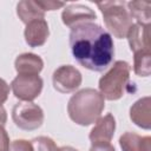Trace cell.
<instances>
[{
  "instance_id": "603a6c76",
  "label": "cell",
  "mask_w": 151,
  "mask_h": 151,
  "mask_svg": "<svg viewBox=\"0 0 151 151\" xmlns=\"http://www.w3.org/2000/svg\"><path fill=\"white\" fill-rule=\"evenodd\" d=\"M90 151H116L111 143H101V144H92Z\"/></svg>"
},
{
  "instance_id": "ba28073f",
  "label": "cell",
  "mask_w": 151,
  "mask_h": 151,
  "mask_svg": "<svg viewBox=\"0 0 151 151\" xmlns=\"http://www.w3.org/2000/svg\"><path fill=\"white\" fill-rule=\"evenodd\" d=\"M114 130L116 119L111 113H107L104 117H99L88 136L91 144L110 143L114 134Z\"/></svg>"
},
{
  "instance_id": "cb8c5ba5",
  "label": "cell",
  "mask_w": 151,
  "mask_h": 151,
  "mask_svg": "<svg viewBox=\"0 0 151 151\" xmlns=\"http://www.w3.org/2000/svg\"><path fill=\"white\" fill-rule=\"evenodd\" d=\"M6 122H7V113H6V110L2 107V106H0V125H5L6 124Z\"/></svg>"
},
{
  "instance_id": "9c48e42d",
  "label": "cell",
  "mask_w": 151,
  "mask_h": 151,
  "mask_svg": "<svg viewBox=\"0 0 151 151\" xmlns=\"http://www.w3.org/2000/svg\"><path fill=\"white\" fill-rule=\"evenodd\" d=\"M96 18H97V15H96L94 11H92L87 6L79 5V4L67 6L61 13L63 22L71 28L79 24L92 22Z\"/></svg>"
},
{
  "instance_id": "6da1fadb",
  "label": "cell",
  "mask_w": 151,
  "mask_h": 151,
  "mask_svg": "<svg viewBox=\"0 0 151 151\" xmlns=\"http://www.w3.org/2000/svg\"><path fill=\"white\" fill-rule=\"evenodd\" d=\"M70 47L74 59L85 68L101 72L114 57L111 34L94 22L79 24L71 28Z\"/></svg>"
},
{
  "instance_id": "8fae6325",
  "label": "cell",
  "mask_w": 151,
  "mask_h": 151,
  "mask_svg": "<svg viewBox=\"0 0 151 151\" xmlns=\"http://www.w3.org/2000/svg\"><path fill=\"white\" fill-rule=\"evenodd\" d=\"M126 38L129 40L130 48L133 53L138 51H146L151 47L150 40V25L143 24H132L130 27Z\"/></svg>"
},
{
  "instance_id": "9a60e30c",
  "label": "cell",
  "mask_w": 151,
  "mask_h": 151,
  "mask_svg": "<svg viewBox=\"0 0 151 151\" xmlns=\"http://www.w3.org/2000/svg\"><path fill=\"white\" fill-rule=\"evenodd\" d=\"M17 14L24 24H28L35 19H44L45 11L39 6L37 1L22 0L17 6Z\"/></svg>"
},
{
  "instance_id": "ffe728a7",
  "label": "cell",
  "mask_w": 151,
  "mask_h": 151,
  "mask_svg": "<svg viewBox=\"0 0 151 151\" xmlns=\"http://www.w3.org/2000/svg\"><path fill=\"white\" fill-rule=\"evenodd\" d=\"M39 6L46 12V11H55L65 6V2L63 1H52V0H45V1H37Z\"/></svg>"
},
{
  "instance_id": "5bb4252c",
  "label": "cell",
  "mask_w": 151,
  "mask_h": 151,
  "mask_svg": "<svg viewBox=\"0 0 151 151\" xmlns=\"http://www.w3.org/2000/svg\"><path fill=\"white\" fill-rule=\"evenodd\" d=\"M119 145L123 151H151V137L125 132L119 138Z\"/></svg>"
},
{
  "instance_id": "277c9868",
  "label": "cell",
  "mask_w": 151,
  "mask_h": 151,
  "mask_svg": "<svg viewBox=\"0 0 151 151\" xmlns=\"http://www.w3.org/2000/svg\"><path fill=\"white\" fill-rule=\"evenodd\" d=\"M103 20L106 28L116 38L123 39L126 37L130 27L132 26V18L127 11L125 1H104L98 2Z\"/></svg>"
},
{
  "instance_id": "ac0fdd59",
  "label": "cell",
  "mask_w": 151,
  "mask_h": 151,
  "mask_svg": "<svg viewBox=\"0 0 151 151\" xmlns=\"http://www.w3.org/2000/svg\"><path fill=\"white\" fill-rule=\"evenodd\" d=\"M31 144L33 146V151H58L55 143L48 137H37L31 140Z\"/></svg>"
},
{
  "instance_id": "4fadbf2b",
  "label": "cell",
  "mask_w": 151,
  "mask_h": 151,
  "mask_svg": "<svg viewBox=\"0 0 151 151\" xmlns=\"http://www.w3.org/2000/svg\"><path fill=\"white\" fill-rule=\"evenodd\" d=\"M14 67L18 74H37L44 67L42 59L34 53H22L17 57L14 61Z\"/></svg>"
},
{
  "instance_id": "2e32d148",
  "label": "cell",
  "mask_w": 151,
  "mask_h": 151,
  "mask_svg": "<svg viewBox=\"0 0 151 151\" xmlns=\"http://www.w3.org/2000/svg\"><path fill=\"white\" fill-rule=\"evenodd\" d=\"M127 11L132 19H136L138 24L150 25L151 20V2L144 0H134L126 2Z\"/></svg>"
},
{
  "instance_id": "7402d4cb",
  "label": "cell",
  "mask_w": 151,
  "mask_h": 151,
  "mask_svg": "<svg viewBox=\"0 0 151 151\" xmlns=\"http://www.w3.org/2000/svg\"><path fill=\"white\" fill-rule=\"evenodd\" d=\"M8 94H9V85L2 78H0V106H2V104L7 100Z\"/></svg>"
},
{
  "instance_id": "52a82bcc",
  "label": "cell",
  "mask_w": 151,
  "mask_h": 151,
  "mask_svg": "<svg viewBox=\"0 0 151 151\" xmlns=\"http://www.w3.org/2000/svg\"><path fill=\"white\" fill-rule=\"evenodd\" d=\"M81 73L72 65L59 66L52 76L53 87L61 93L76 91L81 85Z\"/></svg>"
},
{
  "instance_id": "e0dca14e",
  "label": "cell",
  "mask_w": 151,
  "mask_h": 151,
  "mask_svg": "<svg viewBox=\"0 0 151 151\" xmlns=\"http://www.w3.org/2000/svg\"><path fill=\"white\" fill-rule=\"evenodd\" d=\"M134 73L139 77H147L151 73V51H138L134 53Z\"/></svg>"
},
{
  "instance_id": "d4e9b609",
  "label": "cell",
  "mask_w": 151,
  "mask_h": 151,
  "mask_svg": "<svg viewBox=\"0 0 151 151\" xmlns=\"http://www.w3.org/2000/svg\"><path fill=\"white\" fill-rule=\"evenodd\" d=\"M58 151H78V150L72 146H63V147H58Z\"/></svg>"
},
{
  "instance_id": "7a4b0ae2",
  "label": "cell",
  "mask_w": 151,
  "mask_h": 151,
  "mask_svg": "<svg viewBox=\"0 0 151 151\" xmlns=\"http://www.w3.org/2000/svg\"><path fill=\"white\" fill-rule=\"evenodd\" d=\"M104 107L105 100L100 92L94 88H83L70 98L67 112L76 124L87 126L101 117Z\"/></svg>"
},
{
  "instance_id": "30bf717a",
  "label": "cell",
  "mask_w": 151,
  "mask_h": 151,
  "mask_svg": "<svg viewBox=\"0 0 151 151\" xmlns=\"http://www.w3.org/2000/svg\"><path fill=\"white\" fill-rule=\"evenodd\" d=\"M48 34V25L45 19H35L29 21L28 24H26V28L24 32L25 41L31 47L42 46L46 42Z\"/></svg>"
},
{
  "instance_id": "d6986e66",
  "label": "cell",
  "mask_w": 151,
  "mask_h": 151,
  "mask_svg": "<svg viewBox=\"0 0 151 151\" xmlns=\"http://www.w3.org/2000/svg\"><path fill=\"white\" fill-rule=\"evenodd\" d=\"M8 151H33V146H32L31 142H28V140L17 139L9 144Z\"/></svg>"
},
{
  "instance_id": "44dd1931",
  "label": "cell",
  "mask_w": 151,
  "mask_h": 151,
  "mask_svg": "<svg viewBox=\"0 0 151 151\" xmlns=\"http://www.w3.org/2000/svg\"><path fill=\"white\" fill-rule=\"evenodd\" d=\"M9 150V137L2 125H0V151Z\"/></svg>"
},
{
  "instance_id": "8992f818",
  "label": "cell",
  "mask_w": 151,
  "mask_h": 151,
  "mask_svg": "<svg viewBox=\"0 0 151 151\" xmlns=\"http://www.w3.org/2000/svg\"><path fill=\"white\" fill-rule=\"evenodd\" d=\"M44 81L37 74H18L11 83L13 94L22 101H32L42 91Z\"/></svg>"
},
{
  "instance_id": "7c38bea8",
  "label": "cell",
  "mask_w": 151,
  "mask_h": 151,
  "mask_svg": "<svg viewBox=\"0 0 151 151\" xmlns=\"http://www.w3.org/2000/svg\"><path fill=\"white\" fill-rule=\"evenodd\" d=\"M131 120L139 127L149 130L151 127V99L144 97L138 99L130 109Z\"/></svg>"
},
{
  "instance_id": "5b68a950",
  "label": "cell",
  "mask_w": 151,
  "mask_h": 151,
  "mask_svg": "<svg viewBox=\"0 0 151 151\" xmlns=\"http://www.w3.org/2000/svg\"><path fill=\"white\" fill-rule=\"evenodd\" d=\"M12 119L21 130H37L44 123V111L32 101H20L13 106Z\"/></svg>"
},
{
  "instance_id": "3957f363",
  "label": "cell",
  "mask_w": 151,
  "mask_h": 151,
  "mask_svg": "<svg viewBox=\"0 0 151 151\" xmlns=\"http://www.w3.org/2000/svg\"><path fill=\"white\" fill-rule=\"evenodd\" d=\"M131 67L126 61L117 60L111 68L99 79V91L104 99H120L129 85Z\"/></svg>"
}]
</instances>
